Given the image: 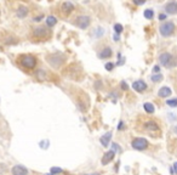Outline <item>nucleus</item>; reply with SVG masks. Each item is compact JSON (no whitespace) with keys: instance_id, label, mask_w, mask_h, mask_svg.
I'll use <instances>...</instances> for the list:
<instances>
[{"instance_id":"f257e3e1","label":"nucleus","mask_w":177,"mask_h":175,"mask_svg":"<svg viewBox=\"0 0 177 175\" xmlns=\"http://www.w3.org/2000/svg\"><path fill=\"white\" fill-rule=\"evenodd\" d=\"M20 63L26 69H33L37 66V59L33 55H21L20 56Z\"/></svg>"},{"instance_id":"f03ea898","label":"nucleus","mask_w":177,"mask_h":175,"mask_svg":"<svg viewBox=\"0 0 177 175\" xmlns=\"http://www.w3.org/2000/svg\"><path fill=\"white\" fill-rule=\"evenodd\" d=\"M159 62H160L163 66L167 67V68H171V67H173L176 65L175 57L171 54H169V52H163V54L159 56Z\"/></svg>"},{"instance_id":"7ed1b4c3","label":"nucleus","mask_w":177,"mask_h":175,"mask_svg":"<svg viewBox=\"0 0 177 175\" xmlns=\"http://www.w3.org/2000/svg\"><path fill=\"white\" fill-rule=\"evenodd\" d=\"M159 32H160V34L163 37H170L172 36V33L175 32V23L169 21V22H164L160 28H159Z\"/></svg>"},{"instance_id":"20e7f679","label":"nucleus","mask_w":177,"mask_h":175,"mask_svg":"<svg viewBox=\"0 0 177 175\" xmlns=\"http://www.w3.org/2000/svg\"><path fill=\"white\" fill-rule=\"evenodd\" d=\"M51 36V32L49 29H46L45 27H37L33 30V37L38 38V39H46Z\"/></svg>"},{"instance_id":"39448f33","label":"nucleus","mask_w":177,"mask_h":175,"mask_svg":"<svg viewBox=\"0 0 177 175\" xmlns=\"http://www.w3.org/2000/svg\"><path fill=\"white\" fill-rule=\"evenodd\" d=\"M90 22H91V20L88 16H78L74 23L77 27H79L81 29H86L88 26H90Z\"/></svg>"},{"instance_id":"423d86ee","label":"nucleus","mask_w":177,"mask_h":175,"mask_svg":"<svg viewBox=\"0 0 177 175\" xmlns=\"http://www.w3.org/2000/svg\"><path fill=\"white\" fill-rule=\"evenodd\" d=\"M132 147L135 150H138V151H142V150H146L148 147V141L143 137H137L132 141Z\"/></svg>"},{"instance_id":"0eeeda50","label":"nucleus","mask_w":177,"mask_h":175,"mask_svg":"<svg viewBox=\"0 0 177 175\" xmlns=\"http://www.w3.org/2000/svg\"><path fill=\"white\" fill-rule=\"evenodd\" d=\"M132 88L133 90L138 91V93H143L146 89H147V84L143 82V80H136L133 84H132Z\"/></svg>"},{"instance_id":"6e6552de","label":"nucleus","mask_w":177,"mask_h":175,"mask_svg":"<svg viewBox=\"0 0 177 175\" xmlns=\"http://www.w3.org/2000/svg\"><path fill=\"white\" fill-rule=\"evenodd\" d=\"M165 11L169 15H176L177 13V3L176 1H170L165 5Z\"/></svg>"},{"instance_id":"1a4fd4ad","label":"nucleus","mask_w":177,"mask_h":175,"mask_svg":"<svg viewBox=\"0 0 177 175\" xmlns=\"http://www.w3.org/2000/svg\"><path fill=\"white\" fill-rule=\"evenodd\" d=\"M11 171H12V175H27L28 174V169L23 165H15Z\"/></svg>"},{"instance_id":"9d476101","label":"nucleus","mask_w":177,"mask_h":175,"mask_svg":"<svg viewBox=\"0 0 177 175\" xmlns=\"http://www.w3.org/2000/svg\"><path fill=\"white\" fill-rule=\"evenodd\" d=\"M61 10H62V12H63L64 15H69L70 12H72V11L74 10V5H73L72 3H70V1H66V3L62 4Z\"/></svg>"},{"instance_id":"9b49d317","label":"nucleus","mask_w":177,"mask_h":175,"mask_svg":"<svg viewBox=\"0 0 177 175\" xmlns=\"http://www.w3.org/2000/svg\"><path fill=\"white\" fill-rule=\"evenodd\" d=\"M114 156H115V152L112 150V151H108L107 153H105L103 156V158H102V164L105 165V164H108L113 158H114Z\"/></svg>"},{"instance_id":"f8f14e48","label":"nucleus","mask_w":177,"mask_h":175,"mask_svg":"<svg viewBox=\"0 0 177 175\" xmlns=\"http://www.w3.org/2000/svg\"><path fill=\"white\" fill-rule=\"evenodd\" d=\"M158 95L160 97H169L171 95V89L169 86H163L162 89L158 91Z\"/></svg>"},{"instance_id":"ddd939ff","label":"nucleus","mask_w":177,"mask_h":175,"mask_svg":"<svg viewBox=\"0 0 177 175\" xmlns=\"http://www.w3.org/2000/svg\"><path fill=\"white\" fill-rule=\"evenodd\" d=\"M111 137H112V131H108L107 134H104V135L100 139V141H101V144H102L103 146H108Z\"/></svg>"},{"instance_id":"4468645a","label":"nucleus","mask_w":177,"mask_h":175,"mask_svg":"<svg viewBox=\"0 0 177 175\" xmlns=\"http://www.w3.org/2000/svg\"><path fill=\"white\" fill-rule=\"evenodd\" d=\"M111 56H112V49L111 47H104L100 52V57L101 59H109Z\"/></svg>"},{"instance_id":"2eb2a0df","label":"nucleus","mask_w":177,"mask_h":175,"mask_svg":"<svg viewBox=\"0 0 177 175\" xmlns=\"http://www.w3.org/2000/svg\"><path fill=\"white\" fill-rule=\"evenodd\" d=\"M28 13V9L26 6H20L18 7V11H17V16L20 17V19H23V17H26Z\"/></svg>"},{"instance_id":"dca6fc26","label":"nucleus","mask_w":177,"mask_h":175,"mask_svg":"<svg viewBox=\"0 0 177 175\" xmlns=\"http://www.w3.org/2000/svg\"><path fill=\"white\" fill-rule=\"evenodd\" d=\"M143 107H145V111H146L147 113H154V111H155L154 105L150 103V102H146V103L143 105Z\"/></svg>"},{"instance_id":"f3484780","label":"nucleus","mask_w":177,"mask_h":175,"mask_svg":"<svg viewBox=\"0 0 177 175\" xmlns=\"http://www.w3.org/2000/svg\"><path fill=\"white\" fill-rule=\"evenodd\" d=\"M57 23V19L54 16H47V19H46V24L49 27H54L55 24Z\"/></svg>"},{"instance_id":"a211bd4d","label":"nucleus","mask_w":177,"mask_h":175,"mask_svg":"<svg viewBox=\"0 0 177 175\" xmlns=\"http://www.w3.org/2000/svg\"><path fill=\"white\" fill-rule=\"evenodd\" d=\"M143 16L146 17L147 20H152L153 17H154V11H153L152 9H147V10H145V12H143Z\"/></svg>"},{"instance_id":"6ab92c4d","label":"nucleus","mask_w":177,"mask_h":175,"mask_svg":"<svg viewBox=\"0 0 177 175\" xmlns=\"http://www.w3.org/2000/svg\"><path fill=\"white\" fill-rule=\"evenodd\" d=\"M146 127H147L148 130H158V129H159L158 124L154 123V122H148V123L146 124Z\"/></svg>"},{"instance_id":"aec40b11","label":"nucleus","mask_w":177,"mask_h":175,"mask_svg":"<svg viewBox=\"0 0 177 175\" xmlns=\"http://www.w3.org/2000/svg\"><path fill=\"white\" fill-rule=\"evenodd\" d=\"M122 29H124V28H122V26H121L120 23H115V24H114V30H115L117 34H120V33L122 32Z\"/></svg>"},{"instance_id":"412c9836","label":"nucleus","mask_w":177,"mask_h":175,"mask_svg":"<svg viewBox=\"0 0 177 175\" xmlns=\"http://www.w3.org/2000/svg\"><path fill=\"white\" fill-rule=\"evenodd\" d=\"M166 103L169 105L170 107H177V99H173V100H167Z\"/></svg>"},{"instance_id":"4be33fe9","label":"nucleus","mask_w":177,"mask_h":175,"mask_svg":"<svg viewBox=\"0 0 177 175\" xmlns=\"http://www.w3.org/2000/svg\"><path fill=\"white\" fill-rule=\"evenodd\" d=\"M154 83H156V82H160L162 79H163V76L162 74H154V76H152V78H150Z\"/></svg>"},{"instance_id":"5701e85b","label":"nucleus","mask_w":177,"mask_h":175,"mask_svg":"<svg viewBox=\"0 0 177 175\" xmlns=\"http://www.w3.org/2000/svg\"><path fill=\"white\" fill-rule=\"evenodd\" d=\"M114 63H112V62H108V63H105V69H107V71H112V69L114 68Z\"/></svg>"},{"instance_id":"b1692460","label":"nucleus","mask_w":177,"mask_h":175,"mask_svg":"<svg viewBox=\"0 0 177 175\" xmlns=\"http://www.w3.org/2000/svg\"><path fill=\"white\" fill-rule=\"evenodd\" d=\"M58 173H62L61 168H51V174H58Z\"/></svg>"},{"instance_id":"393cba45","label":"nucleus","mask_w":177,"mask_h":175,"mask_svg":"<svg viewBox=\"0 0 177 175\" xmlns=\"http://www.w3.org/2000/svg\"><path fill=\"white\" fill-rule=\"evenodd\" d=\"M132 1L136 4V5H143L146 3V0H132Z\"/></svg>"},{"instance_id":"a878e982","label":"nucleus","mask_w":177,"mask_h":175,"mask_svg":"<svg viewBox=\"0 0 177 175\" xmlns=\"http://www.w3.org/2000/svg\"><path fill=\"white\" fill-rule=\"evenodd\" d=\"M121 88H122L124 90H128L129 89V86H128V84L125 82H121Z\"/></svg>"},{"instance_id":"bb28decb","label":"nucleus","mask_w":177,"mask_h":175,"mask_svg":"<svg viewBox=\"0 0 177 175\" xmlns=\"http://www.w3.org/2000/svg\"><path fill=\"white\" fill-rule=\"evenodd\" d=\"M159 20H160V21L166 20V15L165 13H160V15H159Z\"/></svg>"},{"instance_id":"cd10ccee","label":"nucleus","mask_w":177,"mask_h":175,"mask_svg":"<svg viewBox=\"0 0 177 175\" xmlns=\"http://www.w3.org/2000/svg\"><path fill=\"white\" fill-rule=\"evenodd\" d=\"M159 71H160V67H159V66H154V68H153V72L158 73Z\"/></svg>"},{"instance_id":"c85d7f7f","label":"nucleus","mask_w":177,"mask_h":175,"mask_svg":"<svg viewBox=\"0 0 177 175\" xmlns=\"http://www.w3.org/2000/svg\"><path fill=\"white\" fill-rule=\"evenodd\" d=\"M118 129H119V130H122V129H124V123H122V122H120V123H119Z\"/></svg>"},{"instance_id":"c756f323","label":"nucleus","mask_w":177,"mask_h":175,"mask_svg":"<svg viewBox=\"0 0 177 175\" xmlns=\"http://www.w3.org/2000/svg\"><path fill=\"white\" fill-rule=\"evenodd\" d=\"M41 19H43V15H40L39 17H35V19H34V21H37V22H39V21H40Z\"/></svg>"},{"instance_id":"7c9ffc66","label":"nucleus","mask_w":177,"mask_h":175,"mask_svg":"<svg viewBox=\"0 0 177 175\" xmlns=\"http://www.w3.org/2000/svg\"><path fill=\"white\" fill-rule=\"evenodd\" d=\"M173 171H175V173L177 174V162H176V163L173 164Z\"/></svg>"},{"instance_id":"2f4dec72","label":"nucleus","mask_w":177,"mask_h":175,"mask_svg":"<svg viewBox=\"0 0 177 175\" xmlns=\"http://www.w3.org/2000/svg\"><path fill=\"white\" fill-rule=\"evenodd\" d=\"M114 40H117V42L119 40V37H118V36H115V34H114Z\"/></svg>"},{"instance_id":"473e14b6","label":"nucleus","mask_w":177,"mask_h":175,"mask_svg":"<svg viewBox=\"0 0 177 175\" xmlns=\"http://www.w3.org/2000/svg\"><path fill=\"white\" fill-rule=\"evenodd\" d=\"M175 131H176V133H177V128H175Z\"/></svg>"},{"instance_id":"72a5a7b5","label":"nucleus","mask_w":177,"mask_h":175,"mask_svg":"<svg viewBox=\"0 0 177 175\" xmlns=\"http://www.w3.org/2000/svg\"><path fill=\"white\" fill-rule=\"evenodd\" d=\"M46 175H52V174H46Z\"/></svg>"},{"instance_id":"f704fd0d","label":"nucleus","mask_w":177,"mask_h":175,"mask_svg":"<svg viewBox=\"0 0 177 175\" xmlns=\"http://www.w3.org/2000/svg\"><path fill=\"white\" fill-rule=\"evenodd\" d=\"M94 175H98V174H94Z\"/></svg>"}]
</instances>
